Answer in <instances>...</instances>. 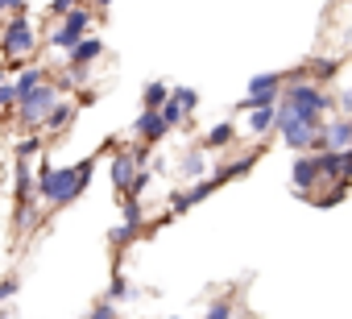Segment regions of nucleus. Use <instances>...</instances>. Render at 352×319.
Here are the masks:
<instances>
[{
  "label": "nucleus",
  "mask_w": 352,
  "mask_h": 319,
  "mask_svg": "<svg viewBox=\"0 0 352 319\" xmlns=\"http://www.w3.org/2000/svg\"><path fill=\"white\" fill-rule=\"evenodd\" d=\"M91 175H96V157H83V162H75V166H50V162H42L38 175H34V195H42L50 208H67V204H75L83 195V187L91 183Z\"/></svg>",
  "instance_id": "1"
},
{
  "label": "nucleus",
  "mask_w": 352,
  "mask_h": 319,
  "mask_svg": "<svg viewBox=\"0 0 352 319\" xmlns=\"http://www.w3.org/2000/svg\"><path fill=\"white\" fill-rule=\"evenodd\" d=\"M79 5H87V0H50V17L63 21V17H67L71 9H79Z\"/></svg>",
  "instance_id": "31"
},
{
  "label": "nucleus",
  "mask_w": 352,
  "mask_h": 319,
  "mask_svg": "<svg viewBox=\"0 0 352 319\" xmlns=\"http://www.w3.org/2000/svg\"><path fill=\"white\" fill-rule=\"evenodd\" d=\"M67 79H71V83H83V79H87V67H71V75H67Z\"/></svg>",
  "instance_id": "35"
},
{
  "label": "nucleus",
  "mask_w": 352,
  "mask_h": 319,
  "mask_svg": "<svg viewBox=\"0 0 352 319\" xmlns=\"http://www.w3.org/2000/svg\"><path fill=\"white\" fill-rule=\"evenodd\" d=\"M133 133H137V141L141 145H157L170 129L162 124V116H157V108H141V116H137V124H133Z\"/></svg>",
  "instance_id": "10"
},
{
  "label": "nucleus",
  "mask_w": 352,
  "mask_h": 319,
  "mask_svg": "<svg viewBox=\"0 0 352 319\" xmlns=\"http://www.w3.org/2000/svg\"><path fill=\"white\" fill-rule=\"evenodd\" d=\"M236 137H241L236 124H232V120H220V124H212V129L204 133V149H228Z\"/></svg>",
  "instance_id": "15"
},
{
  "label": "nucleus",
  "mask_w": 352,
  "mask_h": 319,
  "mask_svg": "<svg viewBox=\"0 0 352 319\" xmlns=\"http://www.w3.org/2000/svg\"><path fill=\"white\" fill-rule=\"evenodd\" d=\"M17 108V96H13V83H0V116H9Z\"/></svg>",
  "instance_id": "32"
},
{
  "label": "nucleus",
  "mask_w": 352,
  "mask_h": 319,
  "mask_svg": "<svg viewBox=\"0 0 352 319\" xmlns=\"http://www.w3.org/2000/svg\"><path fill=\"white\" fill-rule=\"evenodd\" d=\"M108 302H129L133 298V282L124 278V274H112V282H108V294H104Z\"/></svg>",
  "instance_id": "24"
},
{
  "label": "nucleus",
  "mask_w": 352,
  "mask_h": 319,
  "mask_svg": "<svg viewBox=\"0 0 352 319\" xmlns=\"http://www.w3.org/2000/svg\"><path fill=\"white\" fill-rule=\"evenodd\" d=\"M137 236H141V228H129V224H116V228L108 232V245H112V249H124V245H133Z\"/></svg>",
  "instance_id": "26"
},
{
  "label": "nucleus",
  "mask_w": 352,
  "mask_h": 319,
  "mask_svg": "<svg viewBox=\"0 0 352 319\" xmlns=\"http://www.w3.org/2000/svg\"><path fill=\"white\" fill-rule=\"evenodd\" d=\"M157 116H162V124H166V129H183V124H187V112L174 104L170 96H166V104L157 108Z\"/></svg>",
  "instance_id": "23"
},
{
  "label": "nucleus",
  "mask_w": 352,
  "mask_h": 319,
  "mask_svg": "<svg viewBox=\"0 0 352 319\" xmlns=\"http://www.w3.org/2000/svg\"><path fill=\"white\" fill-rule=\"evenodd\" d=\"M179 175H183V179H204V175H208V153H204V149H187L183 162H179Z\"/></svg>",
  "instance_id": "18"
},
{
  "label": "nucleus",
  "mask_w": 352,
  "mask_h": 319,
  "mask_svg": "<svg viewBox=\"0 0 352 319\" xmlns=\"http://www.w3.org/2000/svg\"><path fill=\"white\" fill-rule=\"evenodd\" d=\"M212 191H216V183H212V179H204V183H191V187L183 191V199H187V204L195 208V204H204V199H208Z\"/></svg>",
  "instance_id": "28"
},
{
  "label": "nucleus",
  "mask_w": 352,
  "mask_h": 319,
  "mask_svg": "<svg viewBox=\"0 0 352 319\" xmlns=\"http://www.w3.org/2000/svg\"><path fill=\"white\" fill-rule=\"evenodd\" d=\"M108 170H112V187L124 195V191H129V183H133V175H137V157H133V153H116Z\"/></svg>",
  "instance_id": "14"
},
{
  "label": "nucleus",
  "mask_w": 352,
  "mask_h": 319,
  "mask_svg": "<svg viewBox=\"0 0 352 319\" xmlns=\"http://www.w3.org/2000/svg\"><path fill=\"white\" fill-rule=\"evenodd\" d=\"M319 137H323V149H352V116L323 120Z\"/></svg>",
  "instance_id": "8"
},
{
  "label": "nucleus",
  "mask_w": 352,
  "mask_h": 319,
  "mask_svg": "<svg viewBox=\"0 0 352 319\" xmlns=\"http://www.w3.org/2000/svg\"><path fill=\"white\" fill-rule=\"evenodd\" d=\"M257 157H261L257 149H253V153H236V157H232V162H228V166H216V170H212L208 179H212L216 187H224V183H232V179H241V175H249V170L257 166Z\"/></svg>",
  "instance_id": "9"
},
{
  "label": "nucleus",
  "mask_w": 352,
  "mask_h": 319,
  "mask_svg": "<svg viewBox=\"0 0 352 319\" xmlns=\"http://www.w3.org/2000/svg\"><path fill=\"white\" fill-rule=\"evenodd\" d=\"M91 5H96V9H108V5H112V0H91Z\"/></svg>",
  "instance_id": "36"
},
{
  "label": "nucleus",
  "mask_w": 352,
  "mask_h": 319,
  "mask_svg": "<svg viewBox=\"0 0 352 319\" xmlns=\"http://www.w3.org/2000/svg\"><path fill=\"white\" fill-rule=\"evenodd\" d=\"M315 166H319V179H352V149H319L315 153Z\"/></svg>",
  "instance_id": "6"
},
{
  "label": "nucleus",
  "mask_w": 352,
  "mask_h": 319,
  "mask_svg": "<svg viewBox=\"0 0 352 319\" xmlns=\"http://www.w3.org/2000/svg\"><path fill=\"white\" fill-rule=\"evenodd\" d=\"M170 319H179V315H170Z\"/></svg>",
  "instance_id": "38"
},
{
  "label": "nucleus",
  "mask_w": 352,
  "mask_h": 319,
  "mask_svg": "<svg viewBox=\"0 0 352 319\" xmlns=\"http://www.w3.org/2000/svg\"><path fill=\"white\" fill-rule=\"evenodd\" d=\"M58 100H63V87H54L50 79L38 83V87H34L25 100H17V108H13V112H17V124H21V129H38V124L46 120V112H50Z\"/></svg>",
  "instance_id": "2"
},
{
  "label": "nucleus",
  "mask_w": 352,
  "mask_h": 319,
  "mask_svg": "<svg viewBox=\"0 0 352 319\" xmlns=\"http://www.w3.org/2000/svg\"><path fill=\"white\" fill-rule=\"evenodd\" d=\"M21 290V278L17 274H9V278H0V307H5V302H13V294Z\"/></svg>",
  "instance_id": "30"
},
{
  "label": "nucleus",
  "mask_w": 352,
  "mask_h": 319,
  "mask_svg": "<svg viewBox=\"0 0 352 319\" xmlns=\"http://www.w3.org/2000/svg\"><path fill=\"white\" fill-rule=\"evenodd\" d=\"M100 54H104V42H100L96 34H87V38H79V42L67 50V63H71V67H91Z\"/></svg>",
  "instance_id": "11"
},
{
  "label": "nucleus",
  "mask_w": 352,
  "mask_h": 319,
  "mask_svg": "<svg viewBox=\"0 0 352 319\" xmlns=\"http://www.w3.org/2000/svg\"><path fill=\"white\" fill-rule=\"evenodd\" d=\"M0 83H5V71H0Z\"/></svg>",
  "instance_id": "37"
},
{
  "label": "nucleus",
  "mask_w": 352,
  "mask_h": 319,
  "mask_svg": "<svg viewBox=\"0 0 352 319\" xmlns=\"http://www.w3.org/2000/svg\"><path fill=\"white\" fill-rule=\"evenodd\" d=\"M120 224L145 228V208H141V199H129V195H124V204H120Z\"/></svg>",
  "instance_id": "22"
},
{
  "label": "nucleus",
  "mask_w": 352,
  "mask_h": 319,
  "mask_svg": "<svg viewBox=\"0 0 352 319\" xmlns=\"http://www.w3.org/2000/svg\"><path fill=\"white\" fill-rule=\"evenodd\" d=\"M170 100L179 104V108H183L187 116H191V112L199 108V91H195V87H174V91H170Z\"/></svg>",
  "instance_id": "25"
},
{
  "label": "nucleus",
  "mask_w": 352,
  "mask_h": 319,
  "mask_svg": "<svg viewBox=\"0 0 352 319\" xmlns=\"http://www.w3.org/2000/svg\"><path fill=\"white\" fill-rule=\"evenodd\" d=\"M340 67H344V63H336V58H319V63L302 67V75H307L311 83H319V87H323L327 79H336V75H340Z\"/></svg>",
  "instance_id": "19"
},
{
  "label": "nucleus",
  "mask_w": 352,
  "mask_h": 319,
  "mask_svg": "<svg viewBox=\"0 0 352 319\" xmlns=\"http://www.w3.org/2000/svg\"><path fill=\"white\" fill-rule=\"evenodd\" d=\"M319 129H323V124H307V120H298L294 112H286L282 104H278V112H274V133H278L290 149H298V153H307V149L315 145Z\"/></svg>",
  "instance_id": "4"
},
{
  "label": "nucleus",
  "mask_w": 352,
  "mask_h": 319,
  "mask_svg": "<svg viewBox=\"0 0 352 319\" xmlns=\"http://www.w3.org/2000/svg\"><path fill=\"white\" fill-rule=\"evenodd\" d=\"M290 183H294V195H311L323 179H319V166H315V153H302L298 162H294V170H290Z\"/></svg>",
  "instance_id": "7"
},
{
  "label": "nucleus",
  "mask_w": 352,
  "mask_h": 319,
  "mask_svg": "<svg viewBox=\"0 0 352 319\" xmlns=\"http://www.w3.org/2000/svg\"><path fill=\"white\" fill-rule=\"evenodd\" d=\"M38 50V30L25 21V13H17V17H9L5 21V30H0V54L5 58H30Z\"/></svg>",
  "instance_id": "3"
},
{
  "label": "nucleus",
  "mask_w": 352,
  "mask_h": 319,
  "mask_svg": "<svg viewBox=\"0 0 352 319\" xmlns=\"http://www.w3.org/2000/svg\"><path fill=\"white\" fill-rule=\"evenodd\" d=\"M282 91V71H265L249 79V96H278Z\"/></svg>",
  "instance_id": "20"
},
{
  "label": "nucleus",
  "mask_w": 352,
  "mask_h": 319,
  "mask_svg": "<svg viewBox=\"0 0 352 319\" xmlns=\"http://www.w3.org/2000/svg\"><path fill=\"white\" fill-rule=\"evenodd\" d=\"M232 315H236V302H232V298H216L204 319H232Z\"/></svg>",
  "instance_id": "29"
},
{
  "label": "nucleus",
  "mask_w": 352,
  "mask_h": 319,
  "mask_svg": "<svg viewBox=\"0 0 352 319\" xmlns=\"http://www.w3.org/2000/svg\"><path fill=\"white\" fill-rule=\"evenodd\" d=\"M87 319H120V315H116V302L104 298V302H96V307L87 311Z\"/></svg>",
  "instance_id": "33"
},
{
  "label": "nucleus",
  "mask_w": 352,
  "mask_h": 319,
  "mask_svg": "<svg viewBox=\"0 0 352 319\" xmlns=\"http://www.w3.org/2000/svg\"><path fill=\"white\" fill-rule=\"evenodd\" d=\"M91 25H96V13H91L87 5H79V9H71V13L58 21V30H50V46L67 54L79 38H87V34H91Z\"/></svg>",
  "instance_id": "5"
},
{
  "label": "nucleus",
  "mask_w": 352,
  "mask_h": 319,
  "mask_svg": "<svg viewBox=\"0 0 352 319\" xmlns=\"http://www.w3.org/2000/svg\"><path fill=\"white\" fill-rule=\"evenodd\" d=\"M17 208H34V157H17Z\"/></svg>",
  "instance_id": "12"
},
{
  "label": "nucleus",
  "mask_w": 352,
  "mask_h": 319,
  "mask_svg": "<svg viewBox=\"0 0 352 319\" xmlns=\"http://www.w3.org/2000/svg\"><path fill=\"white\" fill-rule=\"evenodd\" d=\"M274 112H278V108H253L249 120H245V133H249V137H270V133H274Z\"/></svg>",
  "instance_id": "17"
},
{
  "label": "nucleus",
  "mask_w": 352,
  "mask_h": 319,
  "mask_svg": "<svg viewBox=\"0 0 352 319\" xmlns=\"http://www.w3.org/2000/svg\"><path fill=\"white\" fill-rule=\"evenodd\" d=\"M42 145H46V141H42V133H25V137L17 141V157H38V153H42Z\"/></svg>",
  "instance_id": "27"
},
{
  "label": "nucleus",
  "mask_w": 352,
  "mask_h": 319,
  "mask_svg": "<svg viewBox=\"0 0 352 319\" xmlns=\"http://www.w3.org/2000/svg\"><path fill=\"white\" fill-rule=\"evenodd\" d=\"M166 96H170V87H166V83H157V79H149V83L141 87V108H162V104H166Z\"/></svg>",
  "instance_id": "21"
},
{
  "label": "nucleus",
  "mask_w": 352,
  "mask_h": 319,
  "mask_svg": "<svg viewBox=\"0 0 352 319\" xmlns=\"http://www.w3.org/2000/svg\"><path fill=\"white\" fill-rule=\"evenodd\" d=\"M0 13H25V0H0Z\"/></svg>",
  "instance_id": "34"
},
{
  "label": "nucleus",
  "mask_w": 352,
  "mask_h": 319,
  "mask_svg": "<svg viewBox=\"0 0 352 319\" xmlns=\"http://www.w3.org/2000/svg\"><path fill=\"white\" fill-rule=\"evenodd\" d=\"M75 112H79V104L63 96V100L46 112V120H42V124H46V133H67V129H71V120H75Z\"/></svg>",
  "instance_id": "13"
},
{
  "label": "nucleus",
  "mask_w": 352,
  "mask_h": 319,
  "mask_svg": "<svg viewBox=\"0 0 352 319\" xmlns=\"http://www.w3.org/2000/svg\"><path fill=\"white\" fill-rule=\"evenodd\" d=\"M46 79H50V75H46L42 67H21V71H17V79H13V96H17V100H25V96H30L38 83H46Z\"/></svg>",
  "instance_id": "16"
}]
</instances>
